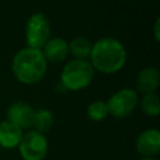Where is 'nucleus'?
Listing matches in <instances>:
<instances>
[{
	"label": "nucleus",
	"instance_id": "f257e3e1",
	"mask_svg": "<svg viewBox=\"0 0 160 160\" xmlns=\"http://www.w3.org/2000/svg\"><path fill=\"white\" fill-rule=\"evenodd\" d=\"M91 66L104 74H114L122 69L126 61L124 45L114 38H101L92 44Z\"/></svg>",
	"mask_w": 160,
	"mask_h": 160
},
{
	"label": "nucleus",
	"instance_id": "f03ea898",
	"mask_svg": "<svg viewBox=\"0 0 160 160\" xmlns=\"http://www.w3.org/2000/svg\"><path fill=\"white\" fill-rule=\"evenodd\" d=\"M11 70L20 82L26 85L36 84L45 75L46 60L40 49L26 46L14 55Z\"/></svg>",
	"mask_w": 160,
	"mask_h": 160
},
{
	"label": "nucleus",
	"instance_id": "7ed1b4c3",
	"mask_svg": "<svg viewBox=\"0 0 160 160\" xmlns=\"http://www.w3.org/2000/svg\"><path fill=\"white\" fill-rule=\"evenodd\" d=\"M94 76V68L86 60H71L69 61L60 75L61 85L66 90L78 91L90 85Z\"/></svg>",
	"mask_w": 160,
	"mask_h": 160
},
{
	"label": "nucleus",
	"instance_id": "20e7f679",
	"mask_svg": "<svg viewBox=\"0 0 160 160\" xmlns=\"http://www.w3.org/2000/svg\"><path fill=\"white\" fill-rule=\"evenodd\" d=\"M50 22L44 14L35 12L29 16L25 24V36L29 48L40 49L50 39Z\"/></svg>",
	"mask_w": 160,
	"mask_h": 160
},
{
	"label": "nucleus",
	"instance_id": "39448f33",
	"mask_svg": "<svg viewBox=\"0 0 160 160\" xmlns=\"http://www.w3.org/2000/svg\"><path fill=\"white\" fill-rule=\"evenodd\" d=\"M18 149L24 160H42L48 154L49 144L44 134L31 130L22 134Z\"/></svg>",
	"mask_w": 160,
	"mask_h": 160
},
{
	"label": "nucleus",
	"instance_id": "423d86ee",
	"mask_svg": "<svg viewBox=\"0 0 160 160\" xmlns=\"http://www.w3.org/2000/svg\"><path fill=\"white\" fill-rule=\"evenodd\" d=\"M139 101L138 92L132 89L124 88L114 92L106 101L109 114L114 118L121 119L129 116L136 108Z\"/></svg>",
	"mask_w": 160,
	"mask_h": 160
},
{
	"label": "nucleus",
	"instance_id": "0eeeda50",
	"mask_svg": "<svg viewBox=\"0 0 160 160\" xmlns=\"http://www.w3.org/2000/svg\"><path fill=\"white\" fill-rule=\"evenodd\" d=\"M136 151L142 158H154L160 152V132L158 129L144 130L135 142Z\"/></svg>",
	"mask_w": 160,
	"mask_h": 160
},
{
	"label": "nucleus",
	"instance_id": "6e6552de",
	"mask_svg": "<svg viewBox=\"0 0 160 160\" xmlns=\"http://www.w3.org/2000/svg\"><path fill=\"white\" fill-rule=\"evenodd\" d=\"M34 109L25 101H15L6 110V120L19 126L21 130L28 129L32 124Z\"/></svg>",
	"mask_w": 160,
	"mask_h": 160
},
{
	"label": "nucleus",
	"instance_id": "1a4fd4ad",
	"mask_svg": "<svg viewBox=\"0 0 160 160\" xmlns=\"http://www.w3.org/2000/svg\"><path fill=\"white\" fill-rule=\"evenodd\" d=\"M46 61L59 62L68 58L69 55V42L62 38H52L46 41L44 50H41Z\"/></svg>",
	"mask_w": 160,
	"mask_h": 160
},
{
	"label": "nucleus",
	"instance_id": "9d476101",
	"mask_svg": "<svg viewBox=\"0 0 160 160\" xmlns=\"http://www.w3.org/2000/svg\"><path fill=\"white\" fill-rule=\"evenodd\" d=\"M159 70L152 66L144 68L136 76V88L142 94H151L159 88Z\"/></svg>",
	"mask_w": 160,
	"mask_h": 160
},
{
	"label": "nucleus",
	"instance_id": "9b49d317",
	"mask_svg": "<svg viewBox=\"0 0 160 160\" xmlns=\"http://www.w3.org/2000/svg\"><path fill=\"white\" fill-rule=\"evenodd\" d=\"M22 138V130L12 122L4 120L0 122V146L4 149H15Z\"/></svg>",
	"mask_w": 160,
	"mask_h": 160
},
{
	"label": "nucleus",
	"instance_id": "f8f14e48",
	"mask_svg": "<svg viewBox=\"0 0 160 160\" xmlns=\"http://www.w3.org/2000/svg\"><path fill=\"white\" fill-rule=\"evenodd\" d=\"M54 124V116L52 112L48 109H38L34 111V118H32V124L31 126L35 129V131L44 134L51 129Z\"/></svg>",
	"mask_w": 160,
	"mask_h": 160
},
{
	"label": "nucleus",
	"instance_id": "ddd939ff",
	"mask_svg": "<svg viewBox=\"0 0 160 160\" xmlns=\"http://www.w3.org/2000/svg\"><path fill=\"white\" fill-rule=\"evenodd\" d=\"M92 44L82 36H78L72 39L69 44V52H71L78 60H85L88 56H90Z\"/></svg>",
	"mask_w": 160,
	"mask_h": 160
},
{
	"label": "nucleus",
	"instance_id": "4468645a",
	"mask_svg": "<svg viewBox=\"0 0 160 160\" xmlns=\"http://www.w3.org/2000/svg\"><path fill=\"white\" fill-rule=\"evenodd\" d=\"M86 115L92 121H101L109 115L108 105L102 100H95L89 104L86 109Z\"/></svg>",
	"mask_w": 160,
	"mask_h": 160
},
{
	"label": "nucleus",
	"instance_id": "2eb2a0df",
	"mask_svg": "<svg viewBox=\"0 0 160 160\" xmlns=\"http://www.w3.org/2000/svg\"><path fill=\"white\" fill-rule=\"evenodd\" d=\"M141 110L144 111V114H146L148 116H158L160 112V104H159V96L155 92L151 94H145L144 98L141 99Z\"/></svg>",
	"mask_w": 160,
	"mask_h": 160
},
{
	"label": "nucleus",
	"instance_id": "dca6fc26",
	"mask_svg": "<svg viewBox=\"0 0 160 160\" xmlns=\"http://www.w3.org/2000/svg\"><path fill=\"white\" fill-rule=\"evenodd\" d=\"M154 34H155V39L156 41L159 40V19H156L155 25H154Z\"/></svg>",
	"mask_w": 160,
	"mask_h": 160
},
{
	"label": "nucleus",
	"instance_id": "f3484780",
	"mask_svg": "<svg viewBox=\"0 0 160 160\" xmlns=\"http://www.w3.org/2000/svg\"><path fill=\"white\" fill-rule=\"evenodd\" d=\"M140 160H156L155 158H141Z\"/></svg>",
	"mask_w": 160,
	"mask_h": 160
}]
</instances>
